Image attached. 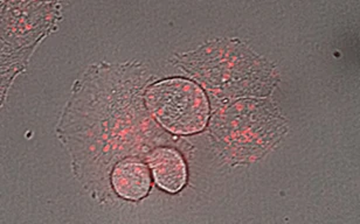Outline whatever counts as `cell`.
Listing matches in <instances>:
<instances>
[{"mask_svg":"<svg viewBox=\"0 0 360 224\" xmlns=\"http://www.w3.org/2000/svg\"><path fill=\"white\" fill-rule=\"evenodd\" d=\"M60 20L59 3H1V104L11 83Z\"/></svg>","mask_w":360,"mask_h":224,"instance_id":"cell-1","label":"cell"},{"mask_svg":"<svg viewBox=\"0 0 360 224\" xmlns=\"http://www.w3.org/2000/svg\"><path fill=\"white\" fill-rule=\"evenodd\" d=\"M146 105L162 128L174 135L201 132L210 118V104L197 83L181 77L158 81L146 89Z\"/></svg>","mask_w":360,"mask_h":224,"instance_id":"cell-2","label":"cell"},{"mask_svg":"<svg viewBox=\"0 0 360 224\" xmlns=\"http://www.w3.org/2000/svg\"><path fill=\"white\" fill-rule=\"evenodd\" d=\"M110 181L115 193L129 201L144 199L153 185L149 166L139 159L134 158L118 162L111 171Z\"/></svg>","mask_w":360,"mask_h":224,"instance_id":"cell-3","label":"cell"},{"mask_svg":"<svg viewBox=\"0 0 360 224\" xmlns=\"http://www.w3.org/2000/svg\"><path fill=\"white\" fill-rule=\"evenodd\" d=\"M153 180L160 190L176 194L187 183V166L183 155L171 147H158L148 155Z\"/></svg>","mask_w":360,"mask_h":224,"instance_id":"cell-4","label":"cell"}]
</instances>
